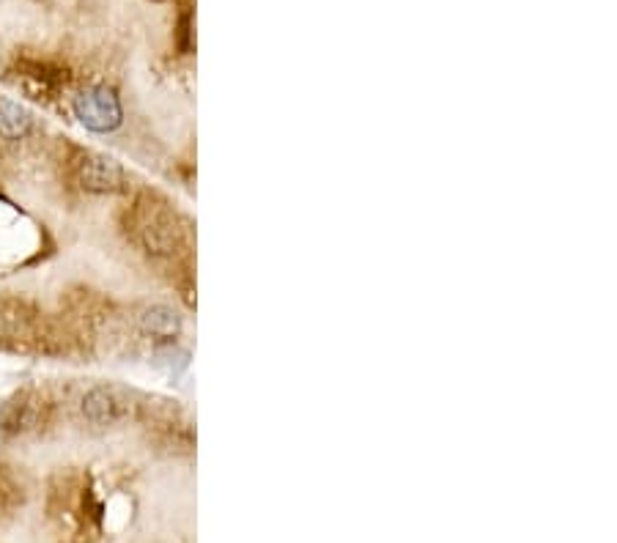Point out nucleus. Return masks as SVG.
<instances>
[{
  "label": "nucleus",
  "instance_id": "f257e3e1",
  "mask_svg": "<svg viewBox=\"0 0 617 543\" xmlns=\"http://www.w3.org/2000/svg\"><path fill=\"white\" fill-rule=\"evenodd\" d=\"M124 231L129 242L151 261H165L179 269V294L187 308H195V277H192V223L160 192H138L124 212Z\"/></svg>",
  "mask_w": 617,
  "mask_h": 543
},
{
  "label": "nucleus",
  "instance_id": "f03ea898",
  "mask_svg": "<svg viewBox=\"0 0 617 543\" xmlns=\"http://www.w3.org/2000/svg\"><path fill=\"white\" fill-rule=\"evenodd\" d=\"M66 176L88 195H121L129 190L127 171L113 157L72 146L66 154Z\"/></svg>",
  "mask_w": 617,
  "mask_h": 543
},
{
  "label": "nucleus",
  "instance_id": "7ed1b4c3",
  "mask_svg": "<svg viewBox=\"0 0 617 543\" xmlns=\"http://www.w3.org/2000/svg\"><path fill=\"white\" fill-rule=\"evenodd\" d=\"M72 113L94 135H110L124 124L121 96L116 94V88L105 86V83L80 88L72 96Z\"/></svg>",
  "mask_w": 617,
  "mask_h": 543
},
{
  "label": "nucleus",
  "instance_id": "20e7f679",
  "mask_svg": "<svg viewBox=\"0 0 617 543\" xmlns=\"http://www.w3.org/2000/svg\"><path fill=\"white\" fill-rule=\"evenodd\" d=\"M9 80L33 102H55L72 83L69 69L44 58H17L11 66Z\"/></svg>",
  "mask_w": 617,
  "mask_h": 543
},
{
  "label": "nucleus",
  "instance_id": "39448f33",
  "mask_svg": "<svg viewBox=\"0 0 617 543\" xmlns=\"http://www.w3.org/2000/svg\"><path fill=\"white\" fill-rule=\"evenodd\" d=\"M50 420H53V401L36 387L17 390L0 406V431L9 437L42 431L44 426H50Z\"/></svg>",
  "mask_w": 617,
  "mask_h": 543
},
{
  "label": "nucleus",
  "instance_id": "423d86ee",
  "mask_svg": "<svg viewBox=\"0 0 617 543\" xmlns=\"http://www.w3.org/2000/svg\"><path fill=\"white\" fill-rule=\"evenodd\" d=\"M138 406L140 404H132V398L121 393L118 387L94 384L80 398V415H83L88 426L113 428L129 420L132 415H138Z\"/></svg>",
  "mask_w": 617,
  "mask_h": 543
},
{
  "label": "nucleus",
  "instance_id": "0eeeda50",
  "mask_svg": "<svg viewBox=\"0 0 617 543\" xmlns=\"http://www.w3.org/2000/svg\"><path fill=\"white\" fill-rule=\"evenodd\" d=\"M132 324H135L138 335L149 338L154 346H173L184 332V319L179 316V310L162 305V302L140 305L132 316Z\"/></svg>",
  "mask_w": 617,
  "mask_h": 543
},
{
  "label": "nucleus",
  "instance_id": "6e6552de",
  "mask_svg": "<svg viewBox=\"0 0 617 543\" xmlns=\"http://www.w3.org/2000/svg\"><path fill=\"white\" fill-rule=\"evenodd\" d=\"M33 132V113L14 99H0V140L20 143Z\"/></svg>",
  "mask_w": 617,
  "mask_h": 543
},
{
  "label": "nucleus",
  "instance_id": "1a4fd4ad",
  "mask_svg": "<svg viewBox=\"0 0 617 543\" xmlns=\"http://www.w3.org/2000/svg\"><path fill=\"white\" fill-rule=\"evenodd\" d=\"M22 502V486L9 467H0V516L11 513Z\"/></svg>",
  "mask_w": 617,
  "mask_h": 543
}]
</instances>
